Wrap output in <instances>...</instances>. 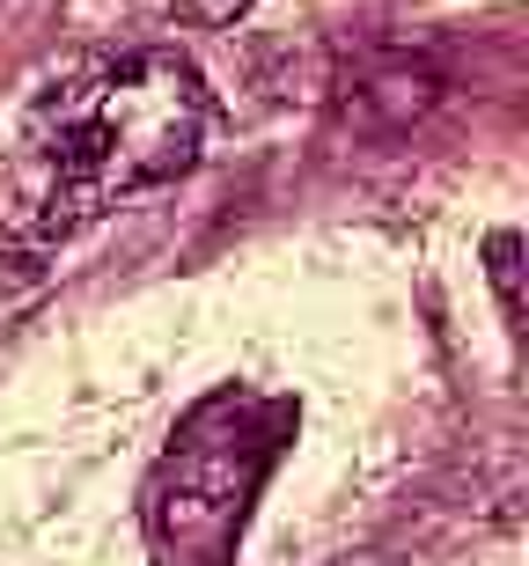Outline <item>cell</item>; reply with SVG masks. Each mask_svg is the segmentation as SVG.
<instances>
[{
    "label": "cell",
    "instance_id": "cell-1",
    "mask_svg": "<svg viewBox=\"0 0 529 566\" xmlns=\"http://www.w3.org/2000/svg\"><path fill=\"white\" fill-rule=\"evenodd\" d=\"M207 147V88L199 66L177 52H126L66 74L22 118V235L66 243V235L110 213L133 191L177 185Z\"/></svg>",
    "mask_w": 529,
    "mask_h": 566
},
{
    "label": "cell",
    "instance_id": "cell-2",
    "mask_svg": "<svg viewBox=\"0 0 529 566\" xmlns=\"http://www.w3.org/2000/svg\"><path fill=\"white\" fill-rule=\"evenodd\" d=\"M287 434H295V405L243 382H221L213 398L191 405L140 493L155 566H235L251 501L273 479Z\"/></svg>",
    "mask_w": 529,
    "mask_h": 566
},
{
    "label": "cell",
    "instance_id": "cell-3",
    "mask_svg": "<svg viewBox=\"0 0 529 566\" xmlns=\"http://www.w3.org/2000/svg\"><path fill=\"white\" fill-rule=\"evenodd\" d=\"M434 96H442L434 66L390 52V60H368L353 82H346V118H360V126H375V133H398V126H412V118H426Z\"/></svg>",
    "mask_w": 529,
    "mask_h": 566
},
{
    "label": "cell",
    "instance_id": "cell-4",
    "mask_svg": "<svg viewBox=\"0 0 529 566\" xmlns=\"http://www.w3.org/2000/svg\"><path fill=\"white\" fill-rule=\"evenodd\" d=\"M522 243H515L508 229L486 243V265H493V294H500V316H508V332H522Z\"/></svg>",
    "mask_w": 529,
    "mask_h": 566
},
{
    "label": "cell",
    "instance_id": "cell-5",
    "mask_svg": "<svg viewBox=\"0 0 529 566\" xmlns=\"http://www.w3.org/2000/svg\"><path fill=\"white\" fill-rule=\"evenodd\" d=\"M191 8H199V15H207V22H235V15H243V8H251V0H191Z\"/></svg>",
    "mask_w": 529,
    "mask_h": 566
}]
</instances>
